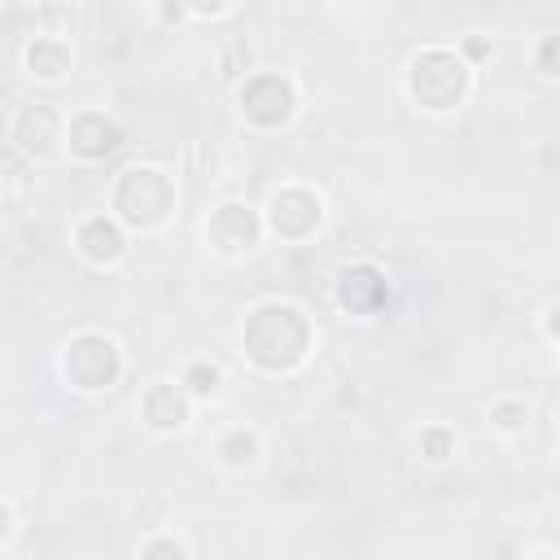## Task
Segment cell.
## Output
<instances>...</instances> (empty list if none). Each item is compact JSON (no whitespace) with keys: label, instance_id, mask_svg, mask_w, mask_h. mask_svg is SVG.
<instances>
[{"label":"cell","instance_id":"e0dca14e","mask_svg":"<svg viewBox=\"0 0 560 560\" xmlns=\"http://www.w3.org/2000/svg\"><path fill=\"white\" fill-rule=\"evenodd\" d=\"M179 381H184V389H188L192 398H214L219 385H223V368L210 363V359H188L184 372H179Z\"/></svg>","mask_w":560,"mask_h":560},{"label":"cell","instance_id":"8992f818","mask_svg":"<svg viewBox=\"0 0 560 560\" xmlns=\"http://www.w3.org/2000/svg\"><path fill=\"white\" fill-rule=\"evenodd\" d=\"M201 236H206V245H210L219 258H249V254L262 245L267 223H262V210H258V206H249V201H241V197H228V201H219V206L210 210Z\"/></svg>","mask_w":560,"mask_h":560},{"label":"cell","instance_id":"5b68a950","mask_svg":"<svg viewBox=\"0 0 560 560\" xmlns=\"http://www.w3.org/2000/svg\"><path fill=\"white\" fill-rule=\"evenodd\" d=\"M302 96H298V83L293 74L284 70H254L236 83V114L245 118V127L254 131H280L293 122Z\"/></svg>","mask_w":560,"mask_h":560},{"label":"cell","instance_id":"ffe728a7","mask_svg":"<svg viewBox=\"0 0 560 560\" xmlns=\"http://www.w3.org/2000/svg\"><path fill=\"white\" fill-rule=\"evenodd\" d=\"M542 337L560 346V302H551V306L542 311Z\"/></svg>","mask_w":560,"mask_h":560},{"label":"cell","instance_id":"ba28073f","mask_svg":"<svg viewBox=\"0 0 560 560\" xmlns=\"http://www.w3.org/2000/svg\"><path fill=\"white\" fill-rule=\"evenodd\" d=\"M262 223L280 241H311L324 228V197L311 184H280L262 206Z\"/></svg>","mask_w":560,"mask_h":560},{"label":"cell","instance_id":"7402d4cb","mask_svg":"<svg viewBox=\"0 0 560 560\" xmlns=\"http://www.w3.org/2000/svg\"><path fill=\"white\" fill-rule=\"evenodd\" d=\"M525 560H556V556H547V551H534V556H525Z\"/></svg>","mask_w":560,"mask_h":560},{"label":"cell","instance_id":"30bf717a","mask_svg":"<svg viewBox=\"0 0 560 560\" xmlns=\"http://www.w3.org/2000/svg\"><path fill=\"white\" fill-rule=\"evenodd\" d=\"M66 149L79 162H105L109 153L122 149V131H118V122L105 109L88 105V109H74L66 118Z\"/></svg>","mask_w":560,"mask_h":560},{"label":"cell","instance_id":"4fadbf2b","mask_svg":"<svg viewBox=\"0 0 560 560\" xmlns=\"http://www.w3.org/2000/svg\"><path fill=\"white\" fill-rule=\"evenodd\" d=\"M74 66V48L66 35L57 31H35L22 48V70L35 79V83H61Z\"/></svg>","mask_w":560,"mask_h":560},{"label":"cell","instance_id":"5bb4252c","mask_svg":"<svg viewBox=\"0 0 560 560\" xmlns=\"http://www.w3.org/2000/svg\"><path fill=\"white\" fill-rule=\"evenodd\" d=\"M214 455H219V464H223V468L245 472V468H254V464H258V455H262V433H258L254 424H232V429H223V433H219Z\"/></svg>","mask_w":560,"mask_h":560},{"label":"cell","instance_id":"8fae6325","mask_svg":"<svg viewBox=\"0 0 560 560\" xmlns=\"http://www.w3.org/2000/svg\"><path fill=\"white\" fill-rule=\"evenodd\" d=\"M192 402H197V398L184 389V381H153V385H144V394H140V420H144V429L171 438V433H184V429H188Z\"/></svg>","mask_w":560,"mask_h":560},{"label":"cell","instance_id":"9a60e30c","mask_svg":"<svg viewBox=\"0 0 560 560\" xmlns=\"http://www.w3.org/2000/svg\"><path fill=\"white\" fill-rule=\"evenodd\" d=\"M486 420H490V429H494V433L516 438V433H525V429H529V402H525V398H516V394H499V398L490 402Z\"/></svg>","mask_w":560,"mask_h":560},{"label":"cell","instance_id":"6da1fadb","mask_svg":"<svg viewBox=\"0 0 560 560\" xmlns=\"http://www.w3.org/2000/svg\"><path fill=\"white\" fill-rule=\"evenodd\" d=\"M236 346L258 372L284 376V372H298L306 363V354L315 350V324L298 302L267 298L245 311Z\"/></svg>","mask_w":560,"mask_h":560},{"label":"cell","instance_id":"d6986e66","mask_svg":"<svg viewBox=\"0 0 560 560\" xmlns=\"http://www.w3.org/2000/svg\"><path fill=\"white\" fill-rule=\"evenodd\" d=\"M534 66L547 74V79H560V31L556 35H542L534 44Z\"/></svg>","mask_w":560,"mask_h":560},{"label":"cell","instance_id":"7c38bea8","mask_svg":"<svg viewBox=\"0 0 560 560\" xmlns=\"http://www.w3.org/2000/svg\"><path fill=\"white\" fill-rule=\"evenodd\" d=\"M74 249L83 262L92 267H114L122 254H127V228L109 214V210H96L88 219H79L74 228Z\"/></svg>","mask_w":560,"mask_h":560},{"label":"cell","instance_id":"7a4b0ae2","mask_svg":"<svg viewBox=\"0 0 560 560\" xmlns=\"http://www.w3.org/2000/svg\"><path fill=\"white\" fill-rule=\"evenodd\" d=\"M402 92L407 101L420 109V114H455L468 92H472V66L464 61L459 48H446V44H429L420 48L407 70H402Z\"/></svg>","mask_w":560,"mask_h":560},{"label":"cell","instance_id":"277c9868","mask_svg":"<svg viewBox=\"0 0 560 560\" xmlns=\"http://www.w3.org/2000/svg\"><path fill=\"white\" fill-rule=\"evenodd\" d=\"M57 372L74 394H105L122 376V346L101 328H83L61 346Z\"/></svg>","mask_w":560,"mask_h":560},{"label":"cell","instance_id":"44dd1931","mask_svg":"<svg viewBox=\"0 0 560 560\" xmlns=\"http://www.w3.org/2000/svg\"><path fill=\"white\" fill-rule=\"evenodd\" d=\"M459 52H464V61H468V66H472V61H481V57H486V52H490V44H486V39H477V35H472V39H464V48H459Z\"/></svg>","mask_w":560,"mask_h":560},{"label":"cell","instance_id":"3957f363","mask_svg":"<svg viewBox=\"0 0 560 560\" xmlns=\"http://www.w3.org/2000/svg\"><path fill=\"white\" fill-rule=\"evenodd\" d=\"M175 206H179V188L153 162L122 166L114 175V184H109V214L127 232H158L175 214Z\"/></svg>","mask_w":560,"mask_h":560},{"label":"cell","instance_id":"ac0fdd59","mask_svg":"<svg viewBox=\"0 0 560 560\" xmlns=\"http://www.w3.org/2000/svg\"><path fill=\"white\" fill-rule=\"evenodd\" d=\"M140 560H188V551H184L179 538H171V534H153V538H144Z\"/></svg>","mask_w":560,"mask_h":560},{"label":"cell","instance_id":"9c48e42d","mask_svg":"<svg viewBox=\"0 0 560 560\" xmlns=\"http://www.w3.org/2000/svg\"><path fill=\"white\" fill-rule=\"evenodd\" d=\"M332 298H337V306H341L346 315L368 319V315L385 311V302H389V280H385V271H381L376 262L354 258V262H346V267L337 271Z\"/></svg>","mask_w":560,"mask_h":560},{"label":"cell","instance_id":"52a82bcc","mask_svg":"<svg viewBox=\"0 0 560 560\" xmlns=\"http://www.w3.org/2000/svg\"><path fill=\"white\" fill-rule=\"evenodd\" d=\"M66 118L48 101H26L9 118V149L22 153L26 162H52L66 149Z\"/></svg>","mask_w":560,"mask_h":560},{"label":"cell","instance_id":"2e32d148","mask_svg":"<svg viewBox=\"0 0 560 560\" xmlns=\"http://www.w3.org/2000/svg\"><path fill=\"white\" fill-rule=\"evenodd\" d=\"M416 451H420V459H429V464H446V459L459 451V438H455L451 424H424V429L416 433Z\"/></svg>","mask_w":560,"mask_h":560}]
</instances>
